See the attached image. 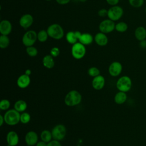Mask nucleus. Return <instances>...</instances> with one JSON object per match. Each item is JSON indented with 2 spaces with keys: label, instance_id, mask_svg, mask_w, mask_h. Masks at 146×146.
Listing matches in <instances>:
<instances>
[{
  "label": "nucleus",
  "instance_id": "9",
  "mask_svg": "<svg viewBox=\"0 0 146 146\" xmlns=\"http://www.w3.org/2000/svg\"><path fill=\"white\" fill-rule=\"evenodd\" d=\"M99 29L100 32L104 34L110 33L115 30V23L110 19H104L100 23Z\"/></svg>",
  "mask_w": 146,
  "mask_h": 146
},
{
  "label": "nucleus",
  "instance_id": "6",
  "mask_svg": "<svg viewBox=\"0 0 146 146\" xmlns=\"http://www.w3.org/2000/svg\"><path fill=\"white\" fill-rule=\"evenodd\" d=\"M123 13L124 11L121 7L117 5L113 6L108 10L107 17L108 19L115 22L119 20L123 15Z\"/></svg>",
  "mask_w": 146,
  "mask_h": 146
},
{
  "label": "nucleus",
  "instance_id": "5",
  "mask_svg": "<svg viewBox=\"0 0 146 146\" xmlns=\"http://www.w3.org/2000/svg\"><path fill=\"white\" fill-rule=\"evenodd\" d=\"M86 53V48L84 44L79 42L72 44L71 47V55L76 59L83 58Z\"/></svg>",
  "mask_w": 146,
  "mask_h": 146
},
{
  "label": "nucleus",
  "instance_id": "8",
  "mask_svg": "<svg viewBox=\"0 0 146 146\" xmlns=\"http://www.w3.org/2000/svg\"><path fill=\"white\" fill-rule=\"evenodd\" d=\"M52 139L58 141L63 140L66 135V127L63 124L56 125L51 131Z\"/></svg>",
  "mask_w": 146,
  "mask_h": 146
},
{
  "label": "nucleus",
  "instance_id": "18",
  "mask_svg": "<svg viewBox=\"0 0 146 146\" xmlns=\"http://www.w3.org/2000/svg\"><path fill=\"white\" fill-rule=\"evenodd\" d=\"M135 36L139 41H142L146 38V29L143 26H139L135 30Z\"/></svg>",
  "mask_w": 146,
  "mask_h": 146
},
{
  "label": "nucleus",
  "instance_id": "26",
  "mask_svg": "<svg viewBox=\"0 0 146 146\" xmlns=\"http://www.w3.org/2000/svg\"><path fill=\"white\" fill-rule=\"evenodd\" d=\"M10 44V39L7 35H1L0 36V47L1 48H7Z\"/></svg>",
  "mask_w": 146,
  "mask_h": 146
},
{
  "label": "nucleus",
  "instance_id": "43",
  "mask_svg": "<svg viewBox=\"0 0 146 146\" xmlns=\"http://www.w3.org/2000/svg\"><path fill=\"white\" fill-rule=\"evenodd\" d=\"M87 0H78V1H80V2H86Z\"/></svg>",
  "mask_w": 146,
  "mask_h": 146
},
{
  "label": "nucleus",
  "instance_id": "4",
  "mask_svg": "<svg viewBox=\"0 0 146 146\" xmlns=\"http://www.w3.org/2000/svg\"><path fill=\"white\" fill-rule=\"evenodd\" d=\"M132 82L131 79L127 76L124 75L119 78L116 82V86L119 91L127 92L129 91L132 87Z\"/></svg>",
  "mask_w": 146,
  "mask_h": 146
},
{
  "label": "nucleus",
  "instance_id": "7",
  "mask_svg": "<svg viewBox=\"0 0 146 146\" xmlns=\"http://www.w3.org/2000/svg\"><path fill=\"white\" fill-rule=\"evenodd\" d=\"M38 40L37 33L34 30H29L26 31L22 36V41L26 47L33 46Z\"/></svg>",
  "mask_w": 146,
  "mask_h": 146
},
{
  "label": "nucleus",
  "instance_id": "2",
  "mask_svg": "<svg viewBox=\"0 0 146 146\" xmlns=\"http://www.w3.org/2000/svg\"><path fill=\"white\" fill-rule=\"evenodd\" d=\"M5 123L9 125H15L20 121L21 114L15 109L7 111L3 115Z\"/></svg>",
  "mask_w": 146,
  "mask_h": 146
},
{
  "label": "nucleus",
  "instance_id": "39",
  "mask_svg": "<svg viewBox=\"0 0 146 146\" xmlns=\"http://www.w3.org/2000/svg\"><path fill=\"white\" fill-rule=\"evenodd\" d=\"M75 35H76V36L77 39H78V40H79V38H80V36H81V35H82V33H80V31H75Z\"/></svg>",
  "mask_w": 146,
  "mask_h": 146
},
{
  "label": "nucleus",
  "instance_id": "17",
  "mask_svg": "<svg viewBox=\"0 0 146 146\" xmlns=\"http://www.w3.org/2000/svg\"><path fill=\"white\" fill-rule=\"evenodd\" d=\"M106 34L102 32L98 33L94 36V40L96 43L100 46H104L107 45L108 42Z\"/></svg>",
  "mask_w": 146,
  "mask_h": 146
},
{
  "label": "nucleus",
  "instance_id": "41",
  "mask_svg": "<svg viewBox=\"0 0 146 146\" xmlns=\"http://www.w3.org/2000/svg\"><path fill=\"white\" fill-rule=\"evenodd\" d=\"M4 123H5L4 116H2V115H0V126H2Z\"/></svg>",
  "mask_w": 146,
  "mask_h": 146
},
{
  "label": "nucleus",
  "instance_id": "46",
  "mask_svg": "<svg viewBox=\"0 0 146 146\" xmlns=\"http://www.w3.org/2000/svg\"><path fill=\"white\" fill-rule=\"evenodd\" d=\"M75 1H78V0H74Z\"/></svg>",
  "mask_w": 146,
  "mask_h": 146
},
{
  "label": "nucleus",
  "instance_id": "20",
  "mask_svg": "<svg viewBox=\"0 0 146 146\" xmlns=\"http://www.w3.org/2000/svg\"><path fill=\"white\" fill-rule=\"evenodd\" d=\"M94 38L92 35L90 33H82L80 38L79 39V42L84 46L90 44L92 43Z\"/></svg>",
  "mask_w": 146,
  "mask_h": 146
},
{
  "label": "nucleus",
  "instance_id": "29",
  "mask_svg": "<svg viewBox=\"0 0 146 146\" xmlns=\"http://www.w3.org/2000/svg\"><path fill=\"white\" fill-rule=\"evenodd\" d=\"M31 120V116L27 112H23L21 114L20 117V121L23 124L28 123Z\"/></svg>",
  "mask_w": 146,
  "mask_h": 146
},
{
  "label": "nucleus",
  "instance_id": "23",
  "mask_svg": "<svg viewBox=\"0 0 146 146\" xmlns=\"http://www.w3.org/2000/svg\"><path fill=\"white\" fill-rule=\"evenodd\" d=\"M52 133L47 129H45L42 131L40 133V139L42 141L48 143L52 140Z\"/></svg>",
  "mask_w": 146,
  "mask_h": 146
},
{
  "label": "nucleus",
  "instance_id": "32",
  "mask_svg": "<svg viewBox=\"0 0 146 146\" xmlns=\"http://www.w3.org/2000/svg\"><path fill=\"white\" fill-rule=\"evenodd\" d=\"M10 102L7 99H2L0 102V109L1 110H6L9 108Z\"/></svg>",
  "mask_w": 146,
  "mask_h": 146
},
{
  "label": "nucleus",
  "instance_id": "48",
  "mask_svg": "<svg viewBox=\"0 0 146 146\" xmlns=\"http://www.w3.org/2000/svg\"><path fill=\"white\" fill-rule=\"evenodd\" d=\"M145 1H146V0H145Z\"/></svg>",
  "mask_w": 146,
  "mask_h": 146
},
{
  "label": "nucleus",
  "instance_id": "45",
  "mask_svg": "<svg viewBox=\"0 0 146 146\" xmlns=\"http://www.w3.org/2000/svg\"><path fill=\"white\" fill-rule=\"evenodd\" d=\"M46 1H51V0H46Z\"/></svg>",
  "mask_w": 146,
  "mask_h": 146
},
{
  "label": "nucleus",
  "instance_id": "35",
  "mask_svg": "<svg viewBox=\"0 0 146 146\" xmlns=\"http://www.w3.org/2000/svg\"><path fill=\"white\" fill-rule=\"evenodd\" d=\"M47 146H62L59 141L56 140H52L47 143Z\"/></svg>",
  "mask_w": 146,
  "mask_h": 146
},
{
  "label": "nucleus",
  "instance_id": "13",
  "mask_svg": "<svg viewBox=\"0 0 146 146\" xmlns=\"http://www.w3.org/2000/svg\"><path fill=\"white\" fill-rule=\"evenodd\" d=\"M12 30V25L8 20H2L0 22V33L1 35H8Z\"/></svg>",
  "mask_w": 146,
  "mask_h": 146
},
{
  "label": "nucleus",
  "instance_id": "42",
  "mask_svg": "<svg viewBox=\"0 0 146 146\" xmlns=\"http://www.w3.org/2000/svg\"><path fill=\"white\" fill-rule=\"evenodd\" d=\"M25 74L26 75H27L30 76V75L31 74V70H30V69H27V70L25 71Z\"/></svg>",
  "mask_w": 146,
  "mask_h": 146
},
{
  "label": "nucleus",
  "instance_id": "37",
  "mask_svg": "<svg viewBox=\"0 0 146 146\" xmlns=\"http://www.w3.org/2000/svg\"><path fill=\"white\" fill-rule=\"evenodd\" d=\"M55 1L59 5H66L68 2H70L71 0H55Z\"/></svg>",
  "mask_w": 146,
  "mask_h": 146
},
{
  "label": "nucleus",
  "instance_id": "36",
  "mask_svg": "<svg viewBox=\"0 0 146 146\" xmlns=\"http://www.w3.org/2000/svg\"><path fill=\"white\" fill-rule=\"evenodd\" d=\"M119 1L120 0H106V2L108 5H111V6H113L117 5Z\"/></svg>",
  "mask_w": 146,
  "mask_h": 146
},
{
  "label": "nucleus",
  "instance_id": "31",
  "mask_svg": "<svg viewBox=\"0 0 146 146\" xmlns=\"http://www.w3.org/2000/svg\"><path fill=\"white\" fill-rule=\"evenodd\" d=\"M129 5L135 8L141 7L144 2V0H128Z\"/></svg>",
  "mask_w": 146,
  "mask_h": 146
},
{
  "label": "nucleus",
  "instance_id": "44",
  "mask_svg": "<svg viewBox=\"0 0 146 146\" xmlns=\"http://www.w3.org/2000/svg\"><path fill=\"white\" fill-rule=\"evenodd\" d=\"M145 13H146V7H145Z\"/></svg>",
  "mask_w": 146,
  "mask_h": 146
},
{
  "label": "nucleus",
  "instance_id": "14",
  "mask_svg": "<svg viewBox=\"0 0 146 146\" xmlns=\"http://www.w3.org/2000/svg\"><path fill=\"white\" fill-rule=\"evenodd\" d=\"M6 141L9 146H16L19 143V136L17 132L9 131L6 136Z\"/></svg>",
  "mask_w": 146,
  "mask_h": 146
},
{
  "label": "nucleus",
  "instance_id": "38",
  "mask_svg": "<svg viewBox=\"0 0 146 146\" xmlns=\"http://www.w3.org/2000/svg\"><path fill=\"white\" fill-rule=\"evenodd\" d=\"M36 146H47V143L42 140L38 142L36 144Z\"/></svg>",
  "mask_w": 146,
  "mask_h": 146
},
{
  "label": "nucleus",
  "instance_id": "10",
  "mask_svg": "<svg viewBox=\"0 0 146 146\" xmlns=\"http://www.w3.org/2000/svg\"><path fill=\"white\" fill-rule=\"evenodd\" d=\"M122 64L117 61L112 62L108 67V72L111 76L116 77L119 76L122 71Z\"/></svg>",
  "mask_w": 146,
  "mask_h": 146
},
{
  "label": "nucleus",
  "instance_id": "24",
  "mask_svg": "<svg viewBox=\"0 0 146 146\" xmlns=\"http://www.w3.org/2000/svg\"><path fill=\"white\" fill-rule=\"evenodd\" d=\"M66 39L68 43L71 44L76 43V42H78L77 41L78 40L75 34V31H70L67 33L66 35Z\"/></svg>",
  "mask_w": 146,
  "mask_h": 146
},
{
  "label": "nucleus",
  "instance_id": "3",
  "mask_svg": "<svg viewBox=\"0 0 146 146\" xmlns=\"http://www.w3.org/2000/svg\"><path fill=\"white\" fill-rule=\"evenodd\" d=\"M47 31L48 36L54 39H60L64 36V30L62 27L58 23L50 25L47 29Z\"/></svg>",
  "mask_w": 146,
  "mask_h": 146
},
{
  "label": "nucleus",
  "instance_id": "28",
  "mask_svg": "<svg viewBox=\"0 0 146 146\" xmlns=\"http://www.w3.org/2000/svg\"><path fill=\"white\" fill-rule=\"evenodd\" d=\"M26 53L27 55L31 57H34L36 56L38 54V50L36 47H34L33 46L26 47Z\"/></svg>",
  "mask_w": 146,
  "mask_h": 146
},
{
  "label": "nucleus",
  "instance_id": "19",
  "mask_svg": "<svg viewBox=\"0 0 146 146\" xmlns=\"http://www.w3.org/2000/svg\"><path fill=\"white\" fill-rule=\"evenodd\" d=\"M42 63L44 67L50 69L54 67L55 65V62L54 60V57L50 54L45 55L42 59Z\"/></svg>",
  "mask_w": 146,
  "mask_h": 146
},
{
  "label": "nucleus",
  "instance_id": "11",
  "mask_svg": "<svg viewBox=\"0 0 146 146\" xmlns=\"http://www.w3.org/2000/svg\"><path fill=\"white\" fill-rule=\"evenodd\" d=\"M33 21L34 19L31 14H25L20 18L19 23L22 28L27 29L33 25Z\"/></svg>",
  "mask_w": 146,
  "mask_h": 146
},
{
  "label": "nucleus",
  "instance_id": "47",
  "mask_svg": "<svg viewBox=\"0 0 146 146\" xmlns=\"http://www.w3.org/2000/svg\"><path fill=\"white\" fill-rule=\"evenodd\" d=\"M121 1H123V0H121Z\"/></svg>",
  "mask_w": 146,
  "mask_h": 146
},
{
  "label": "nucleus",
  "instance_id": "33",
  "mask_svg": "<svg viewBox=\"0 0 146 146\" xmlns=\"http://www.w3.org/2000/svg\"><path fill=\"white\" fill-rule=\"evenodd\" d=\"M60 54V50L57 47H54L50 50V55L54 58L57 57Z\"/></svg>",
  "mask_w": 146,
  "mask_h": 146
},
{
  "label": "nucleus",
  "instance_id": "27",
  "mask_svg": "<svg viewBox=\"0 0 146 146\" xmlns=\"http://www.w3.org/2000/svg\"><path fill=\"white\" fill-rule=\"evenodd\" d=\"M128 29V25L124 22H119L115 24V30L119 33H124Z\"/></svg>",
  "mask_w": 146,
  "mask_h": 146
},
{
  "label": "nucleus",
  "instance_id": "25",
  "mask_svg": "<svg viewBox=\"0 0 146 146\" xmlns=\"http://www.w3.org/2000/svg\"><path fill=\"white\" fill-rule=\"evenodd\" d=\"M48 36L47 31L45 30H41L37 33V39L40 42H46Z\"/></svg>",
  "mask_w": 146,
  "mask_h": 146
},
{
  "label": "nucleus",
  "instance_id": "22",
  "mask_svg": "<svg viewBox=\"0 0 146 146\" xmlns=\"http://www.w3.org/2000/svg\"><path fill=\"white\" fill-rule=\"evenodd\" d=\"M27 107V103L23 100H18L14 104V109L19 112H24Z\"/></svg>",
  "mask_w": 146,
  "mask_h": 146
},
{
  "label": "nucleus",
  "instance_id": "15",
  "mask_svg": "<svg viewBox=\"0 0 146 146\" xmlns=\"http://www.w3.org/2000/svg\"><path fill=\"white\" fill-rule=\"evenodd\" d=\"M105 85V79L104 76L99 75L94 77L92 80V87L96 90H102Z\"/></svg>",
  "mask_w": 146,
  "mask_h": 146
},
{
  "label": "nucleus",
  "instance_id": "12",
  "mask_svg": "<svg viewBox=\"0 0 146 146\" xmlns=\"http://www.w3.org/2000/svg\"><path fill=\"white\" fill-rule=\"evenodd\" d=\"M38 137L37 133L33 131L28 132L25 136V141L27 145L33 146L38 143Z\"/></svg>",
  "mask_w": 146,
  "mask_h": 146
},
{
  "label": "nucleus",
  "instance_id": "1",
  "mask_svg": "<svg viewBox=\"0 0 146 146\" xmlns=\"http://www.w3.org/2000/svg\"><path fill=\"white\" fill-rule=\"evenodd\" d=\"M82 99L81 94L76 90H71L65 96L64 103L69 107H73L80 103Z\"/></svg>",
  "mask_w": 146,
  "mask_h": 146
},
{
  "label": "nucleus",
  "instance_id": "34",
  "mask_svg": "<svg viewBox=\"0 0 146 146\" xmlns=\"http://www.w3.org/2000/svg\"><path fill=\"white\" fill-rule=\"evenodd\" d=\"M98 14L99 16H100L101 17H104L107 16L108 10H106V9H102L98 11Z\"/></svg>",
  "mask_w": 146,
  "mask_h": 146
},
{
  "label": "nucleus",
  "instance_id": "40",
  "mask_svg": "<svg viewBox=\"0 0 146 146\" xmlns=\"http://www.w3.org/2000/svg\"><path fill=\"white\" fill-rule=\"evenodd\" d=\"M140 45L142 48H145L146 47V40L145 39L142 41H140Z\"/></svg>",
  "mask_w": 146,
  "mask_h": 146
},
{
  "label": "nucleus",
  "instance_id": "21",
  "mask_svg": "<svg viewBox=\"0 0 146 146\" xmlns=\"http://www.w3.org/2000/svg\"><path fill=\"white\" fill-rule=\"evenodd\" d=\"M127 99V95L126 92L119 91L116 94L114 97L115 102L117 104H124Z\"/></svg>",
  "mask_w": 146,
  "mask_h": 146
},
{
  "label": "nucleus",
  "instance_id": "30",
  "mask_svg": "<svg viewBox=\"0 0 146 146\" xmlns=\"http://www.w3.org/2000/svg\"><path fill=\"white\" fill-rule=\"evenodd\" d=\"M88 74L91 77H96L100 74V70L96 67H91L88 70Z\"/></svg>",
  "mask_w": 146,
  "mask_h": 146
},
{
  "label": "nucleus",
  "instance_id": "16",
  "mask_svg": "<svg viewBox=\"0 0 146 146\" xmlns=\"http://www.w3.org/2000/svg\"><path fill=\"white\" fill-rule=\"evenodd\" d=\"M30 83V76L27 75L25 74L20 75L17 80V84L21 88H25L29 86Z\"/></svg>",
  "mask_w": 146,
  "mask_h": 146
}]
</instances>
